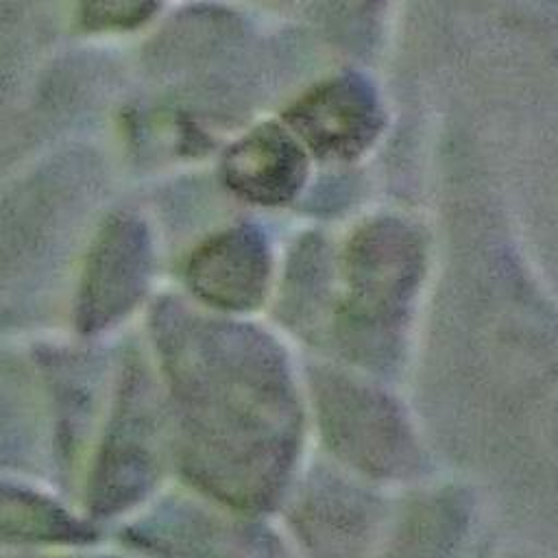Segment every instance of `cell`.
Here are the masks:
<instances>
[{"label":"cell","mask_w":558,"mask_h":558,"mask_svg":"<svg viewBox=\"0 0 558 558\" xmlns=\"http://www.w3.org/2000/svg\"><path fill=\"white\" fill-rule=\"evenodd\" d=\"M155 325L181 401L190 475L231 504L270 501L296 429L279 355L253 331L179 307H161Z\"/></svg>","instance_id":"obj_1"},{"label":"cell","mask_w":558,"mask_h":558,"mask_svg":"<svg viewBox=\"0 0 558 558\" xmlns=\"http://www.w3.org/2000/svg\"><path fill=\"white\" fill-rule=\"evenodd\" d=\"M148 379L133 373L116 408L109 434L92 477V508L98 514H116L144 499L157 477V449Z\"/></svg>","instance_id":"obj_2"},{"label":"cell","mask_w":558,"mask_h":558,"mask_svg":"<svg viewBox=\"0 0 558 558\" xmlns=\"http://www.w3.org/2000/svg\"><path fill=\"white\" fill-rule=\"evenodd\" d=\"M418 272L421 244L410 227L392 218L362 227L347 248L353 323H390L414 290Z\"/></svg>","instance_id":"obj_3"},{"label":"cell","mask_w":558,"mask_h":558,"mask_svg":"<svg viewBox=\"0 0 558 558\" xmlns=\"http://www.w3.org/2000/svg\"><path fill=\"white\" fill-rule=\"evenodd\" d=\"M150 275V244L144 225L131 216L109 220L96 238L78 290L76 320L100 331L124 318L142 299Z\"/></svg>","instance_id":"obj_4"},{"label":"cell","mask_w":558,"mask_h":558,"mask_svg":"<svg viewBox=\"0 0 558 558\" xmlns=\"http://www.w3.org/2000/svg\"><path fill=\"white\" fill-rule=\"evenodd\" d=\"M286 120L318 157L351 159L377 137L384 113L375 89L355 74L329 78L303 94Z\"/></svg>","instance_id":"obj_5"},{"label":"cell","mask_w":558,"mask_h":558,"mask_svg":"<svg viewBox=\"0 0 558 558\" xmlns=\"http://www.w3.org/2000/svg\"><path fill=\"white\" fill-rule=\"evenodd\" d=\"M268 281V248L251 227L229 229L198 246L187 264L190 288L207 303L246 310L259 303Z\"/></svg>","instance_id":"obj_6"},{"label":"cell","mask_w":558,"mask_h":558,"mask_svg":"<svg viewBox=\"0 0 558 558\" xmlns=\"http://www.w3.org/2000/svg\"><path fill=\"white\" fill-rule=\"evenodd\" d=\"M305 153L277 124H264L229 148L222 161L225 183L259 205L288 203L305 181Z\"/></svg>","instance_id":"obj_7"},{"label":"cell","mask_w":558,"mask_h":558,"mask_svg":"<svg viewBox=\"0 0 558 558\" xmlns=\"http://www.w3.org/2000/svg\"><path fill=\"white\" fill-rule=\"evenodd\" d=\"M331 392L325 395V410L320 412L327 416V429L333 434L336 447L371 471L399 464L403 440L392 408L342 381Z\"/></svg>","instance_id":"obj_8"},{"label":"cell","mask_w":558,"mask_h":558,"mask_svg":"<svg viewBox=\"0 0 558 558\" xmlns=\"http://www.w3.org/2000/svg\"><path fill=\"white\" fill-rule=\"evenodd\" d=\"M87 536L54 501L0 482V543H74Z\"/></svg>","instance_id":"obj_9"},{"label":"cell","mask_w":558,"mask_h":558,"mask_svg":"<svg viewBox=\"0 0 558 558\" xmlns=\"http://www.w3.org/2000/svg\"><path fill=\"white\" fill-rule=\"evenodd\" d=\"M35 384L15 360L0 355V464H26L39 445Z\"/></svg>","instance_id":"obj_10"},{"label":"cell","mask_w":558,"mask_h":558,"mask_svg":"<svg viewBox=\"0 0 558 558\" xmlns=\"http://www.w3.org/2000/svg\"><path fill=\"white\" fill-rule=\"evenodd\" d=\"M161 0H81L92 28H126L144 22Z\"/></svg>","instance_id":"obj_11"}]
</instances>
